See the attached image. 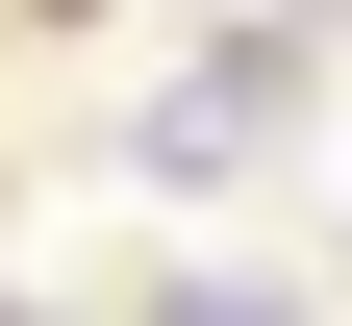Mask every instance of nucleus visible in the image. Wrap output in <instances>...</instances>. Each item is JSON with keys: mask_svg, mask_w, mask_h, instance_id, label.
Segmentation results:
<instances>
[{"mask_svg": "<svg viewBox=\"0 0 352 326\" xmlns=\"http://www.w3.org/2000/svg\"><path fill=\"white\" fill-rule=\"evenodd\" d=\"M151 326H277V301H252V276H176V301H151Z\"/></svg>", "mask_w": 352, "mask_h": 326, "instance_id": "2", "label": "nucleus"}, {"mask_svg": "<svg viewBox=\"0 0 352 326\" xmlns=\"http://www.w3.org/2000/svg\"><path fill=\"white\" fill-rule=\"evenodd\" d=\"M277 25H302V0H277Z\"/></svg>", "mask_w": 352, "mask_h": 326, "instance_id": "3", "label": "nucleus"}, {"mask_svg": "<svg viewBox=\"0 0 352 326\" xmlns=\"http://www.w3.org/2000/svg\"><path fill=\"white\" fill-rule=\"evenodd\" d=\"M277 126H302V25H227V51H201V75H151V126H126V151H151V176H201V201H227V176L277 151Z\"/></svg>", "mask_w": 352, "mask_h": 326, "instance_id": "1", "label": "nucleus"}, {"mask_svg": "<svg viewBox=\"0 0 352 326\" xmlns=\"http://www.w3.org/2000/svg\"><path fill=\"white\" fill-rule=\"evenodd\" d=\"M0 326H25V301H0Z\"/></svg>", "mask_w": 352, "mask_h": 326, "instance_id": "4", "label": "nucleus"}]
</instances>
